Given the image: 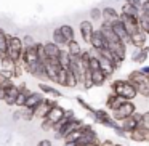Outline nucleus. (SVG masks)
I'll return each instance as SVG.
<instances>
[{"label":"nucleus","mask_w":149,"mask_h":146,"mask_svg":"<svg viewBox=\"0 0 149 146\" xmlns=\"http://www.w3.org/2000/svg\"><path fill=\"white\" fill-rule=\"evenodd\" d=\"M111 29L114 31V34L117 36V39L120 40L122 43H125V45H130V36L128 32L125 31V27H123L122 21H120V18H117V20L111 21Z\"/></svg>","instance_id":"nucleus-5"},{"label":"nucleus","mask_w":149,"mask_h":146,"mask_svg":"<svg viewBox=\"0 0 149 146\" xmlns=\"http://www.w3.org/2000/svg\"><path fill=\"white\" fill-rule=\"evenodd\" d=\"M84 124H85V122H84L82 119H79V117H74V119L69 120V122L66 124L63 129H59L58 132H53V133H55V140H64L66 135H69L71 132H74V130H77V129H80Z\"/></svg>","instance_id":"nucleus-4"},{"label":"nucleus","mask_w":149,"mask_h":146,"mask_svg":"<svg viewBox=\"0 0 149 146\" xmlns=\"http://www.w3.org/2000/svg\"><path fill=\"white\" fill-rule=\"evenodd\" d=\"M63 146H75V143H66L64 141V145H63Z\"/></svg>","instance_id":"nucleus-44"},{"label":"nucleus","mask_w":149,"mask_h":146,"mask_svg":"<svg viewBox=\"0 0 149 146\" xmlns=\"http://www.w3.org/2000/svg\"><path fill=\"white\" fill-rule=\"evenodd\" d=\"M56 85H59V87H64L68 88V69H59L58 71V75H56V80H55Z\"/></svg>","instance_id":"nucleus-29"},{"label":"nucleus","mask_w":149,"mask_h":146,"mask_svg":"<svg viewBox=\"0 0 149 146\" xmlns=\"http://www.w3.org/2000/svg\"><path fill=\"white\" fill-rule=\"evenodd\" d=\"M120 127H122L123 130H125L127 133H130V132H133L135 129H138L139 127V122L135 119L133 116H130V117H127V119H123L122 122H120Z\"/></svg>","instance_id":"nucleus-22"},{"label":"nucleus","mask_w":149,"mask_h":146,"mask_svg":"<svg viewBox=\"0 0 149 146\" xmlns=\"http://www.w3.org/2000/svg\"><path fill=\"white\" fill-rule=\"evenodd\" d=\"M43 48H45L47 59H56L59 55V50H61L56 43H53L52 40H50V42H43Z\"/></svg>","instance_id":"nucleus-17"},{"label":"nucleus","mask_w":149,"mask_h":146,"mask_svg":"<svg viewBox=\"0 0 149 146\" xmlns=\"http://www.w3.org/2000/svg\"><path fill=\"white\" fill-rule=\"evenodd\" d=\"M136 111V106L133 101H123L122 104H120L117 109L111 111V116L114 117V120H117V122H122L123 119H127V117H130L133 112Z\"/></svg>","instance_id":"nucleus-3"},{"label":"nucleus","mask_w":149,"mask_h":146,"mask_svg":"<svg viewBox=\"0 0 149 146\" xmlns=\"http://www.w3.org/2000/svg\"><path fill=\"white\" fill-rule=\"evenodd\" d=\"M125 3H128V5H133V7H136V8H141V0H125Z\"/></svg>","instance_id":"nucleus-38"},{"label":"nucleus","mask_w":149,"mask_h":146,"mask_svg":"<svg viewBox=\"0 0 149 146\" xmlns=\"http://www.w3.org/2000/svg\"><path fill=\"white\" fill-rule=\"evenodd\" d=\"M3 100H5V90L0 88V101H3Z\"/></svg>","instance_id":"nucleus-43"},{"label":"nucleus","mask_w":149,"mask_h":146,"mask_svg":"<svg viewBox=\"0 0 149 146\" xmlns=\"http://www.w3.org/2000/svg\"><path fill=\"white\" fill-rule=\"evenodd\" d=\"M56 61H58L59 68L68 69L69 68V63H71V55H69L68 50H66V48L59 50V55H58V58H56Z\"/></svg>","instance_id":"nucleus-24"},{"label":"nucleus","mask_w":149,"mask_h":146,"mask_svg":"<svg viewBox=\"0 0 149 146\" xmlns=\"http://www.w3.org/2000/svg\"><path fill=\"white\" fill-rule=\"evenodd\" d=\"M148 56H149V47L144 45L141 48H135V52L132 53V61L136 63V64H143V63H146Z\"/></svg>","instance_id":"nucleus-13"},{"label":"nucleus","mask_w":149,"mask_h":146,"mask_svg":"<svg viewBox=\"0 0 149 146\" xmlns=\"http://www.w3.org/2000/svg\"><path fill=\"white\" fill-rule=\"evenodd\" d=\"M123 101H125L123 98H120L119 95H116L114 92H111V93L107 95V98H106V108L109 111H114V109H117Z\"/></svg>","instance_id":"nucleus-18"},{"label":"nucleus","mask_w":149,"mask_h":146,"mask_svg":"<svg viewBox=\"0 0 149 146\" xmlns=\"http://www.w3.org/2000/svg\"><path fill=\"white\" fill-rule=\"evenodd\" d=\"M120 21H122L123 27H125V31L128 32V36H133V34L139 32V24H138V20H135V18H130V16H125V15L120 13L119 15Z\"/></svg>","instance_id":"nucleus-10"},{"label":"nucleus","mask_w":149,"mask_h":146,"mask_svg":"<svg viewBox=\"0 0 149 146\" xmlns=\"http://www.w3.org/2000/svg\"><path fill=\"white\" fill-rule=\"evenodd\" d=\"M37 146H52V141H50V140H40V141L37 143Z\"/></svg>","instance_id":"nucleus-40"},{"label":"nucleus","mask_w":149,"mask_h":146,"mask_svg":"<svg viewBox=\"0 0 149 146\" xmlns=\"http://www.w3.org/2000/svg\"><path fill=\"white\" fill-rule=\"evenodd\" d=\"M130 140L135 143H144V141H149V130L143 129L141 125L138 127V129H135L133 132L128 133Z\"/></svg>","instance_id":"nucleus-11"},{"label":"nucleus","mask_w":149,"mask_h":146,"mask_svg":"<svg viewBox=\"0 0 149 146\" xmlns=\"http://www.w3.org/2000/svg\"><path fill=\"white\" fill-rule=\"evenodd\" d=\"M91 72V80H93V87H103L106 84L107 77L101 69H96V71H90Z\"/></svg>","instance_id":"nucleus-21"},{"label":"nucleus","mask_w":149,"mask_h":146,"mask_svg":"<svg viewBox=\"0 0 149 146\" xmlns=\"http://www.w3.org/2000/svg\"><path fill=\"white\" fill-rule=\"evenodd\" d=\"M19 109H21V119L24 120L34 119V109H29V108H19Z\"/></svg>","instance_id":"nucleus-33"},{"label":"nucleus","mask_w":149,"mask_h":146,"mask_svg":"<svg viewBox=\"0 0 149 146\" xmlns=\"http://www.w3.org/2000/svg\"><path fill=\"white\" fill-rule=\"evenodd\" d=\"M88 45H90L91 48H95V50L106 48L107 42H106V39H104V36L101 34L100 29H95V32H93V36H91V40H90V43H88Z\"/></svg>","instance_id":"nucleus-12"},{"label":"nucleus","mask_w":149,"mask_h":146,"mask_svg":"<svg viewBox=\"0 0 149 146\" xmlns=\"http://www.w3.org/2000/svg\"><path fill=\"white\" fill-rule=\"evenodd\" d=\"M119 15H120V13L116 10V8H112V7H104L103 10H101V20L106 21V23H111V21L117 20V18H119Z\"/></svg>","instance_id":"nucleus-19"},{"label":"nucleus","mask_w":149,"mask_h":146,"mask_svg":"<svg viewBox=\"0 0 149 146\" xmlns=\"http://www.w3.org/2000/svg\"><path fill=\"white\" fill-rule=\"evenodd\" d=\"M45 95L42 93V92H32L31 90V93L27 95L26 98V103H24L23 108H29V109H36V108H39L40 104L43 103V100H45Z\"/></svg>","instance_id":"nucleus-7"},{"label":"nucleus","mask_w":149,"mask_h":146,"mask_svg":"<svg viewBox=\"0 0 149 146\" xmlns=\"http://www.w3.org/2000/svg\"><path fill=\"white\" fill-rule=\"evenodd\" d=\"M82 87L85 88V90H90V88H93V80H91V72H90V69H88L87 72H85V75H84V80H82Z\"/></svg>","instance_id":"nucleus-31"},{"label":"nucleus","mask_w":149,"mask_h":146,"mask_svg":"<svg viewBox=\"0 0 149 146\" xmlns=\"http://www.w3.org/2000/svg\"><path fill=\"white\" fill-rule=\"evenodd\" d=\"M120 13L125 15V16H130V18H135V20H138L139 15H141V10L136 7H133V5H128V3H123L122 5V10H120Z\"/></svg>","instance_id":"nucleus-23"},{"label":"nucleus","mask_w":149,"mask_h":146,"mask_svg":"<svg viewBox=\"0 0 149 146\" xmlns=\"http://www.w3.org/2000/svg\"><path fill=\"white\" fill-rule=\"evenodd\" d=\"M90 48H91V47H90ZM93 52H95V55H96V58H98V63H100V69L104 72V74H106V77L109 79L111 75H112L114 72L117 71V68L114 66V63H112V61H109L107 58L101 56L100 53H98V50H95V48H93Z\"/></svg>","instance_id":"nucleus-6"},{"label":"nucleus","mask_w":149,"mask_h":146,"mask_svg":"<svg viewBox=\"0 0 149 146\" xmlns=\"http://www.w3.org/2000/svg\"><path fill=\"white\" fill-rule=\"evenodd\" d=\"M139 71H141L144 75H148V77H149V66H143V68L139 69Z\"/></svg>","instance_id":"nucleus-41"},{"label":"nucleus","mask_w":149,"mask_h":146,"mask_svg":"<svg viewBox=\"0 0 149 146\" xmlns=\"http://www.w3.org/2000/svg\"><path fill=\"white\" fill-rule=\"evenodd\" d=\"M8 40H10V34L5 32V29H2V27H0V59L7 56Z\"/></svg>","instance_id":"nucleus-20"},{"label":"nucleus","mask_w":149,"mask_h":146,"mask_svg":"<svg viewBox=\"0 0 149 146\" xmlns=\"http://www.w3.org/2000/svg\"><path fill=\"white\" fill-rule=\"evenodd\" d=\"M75 87H79V80L74 75V72L71 69H68V88H75Z\"/></svg>","instance_id":"nucleus-32"},{"label":"nucleus","mask_w":149,"mask_h":146,"mask_svg":"<svg viewBox=\"0 0 149 146\" xmlns=\"http://www.w3.org/2000/svg\"><path fill=\"white\" fill-rule=\"evenodd\" d=\"M39 90L42 92L43 95H48L50 98H61L63 93L59 90H56V87H53V85L47 84V82H39Z\"/></svg>","instance_id":"nucleus-15"},{"label":"nucleus","mask_w":149,"mask_h":146,"mask_svg":"<svg viewBox=\"0 0 149 146\" xmlns=\"http://www.w3.org/2000/svg\"><path fill=\"white\" fill-rule=\"evenodd\" d=\"M111 92H114L116 95H119L120 98L127 101H133L138 96V92L135 90V87L128 80H123V79H116V80L111 82Z\"/></svg>","instance_id":"nucleus-1"},{"label":"nucleus","mask_w":149,"mask_h":146,"mask_svg":"<svg viewBox=\"0 0 149 146\" xmlns=\"http://www.w3.org/2000/svg\"><path fill=\"white\" fill-rule=\"evenodd\" d=\"M139 10H141V13H149V0H144V2H143Z\"/></svg>","instance_id":"nucleus-39"},{"label":"nucleus","mask_w":149,"mask_h":146,"mask_svg":"<svg viewBox=\"0 0 149 146\" xmlns=\"http://www.w3.org/2000/svg\"><path fill=\"white\" fill-rule=\"evenodd\" d=\"M96 146H101V145H96Z\"/></svg>","instance_id":"nucleus-45"},{"label":"nucleus","mask_w":149,"mask_h":146,"mask_svg":"<svg viewBox=\"0 0 149 146\" xmlns=\"http://www.w3.org/2000/svg\"><path fill=\"white\" fill-rule=\"evenodd\" d=\"M139 125H141L143 129L149 130V111L143 112V116H141V122H139Z\"/></svg>","instance_id":"nucleus-37"},{"label":"nucleus","mask_w":149,"mask_h":146,"mask_svg":"<svg viewBox=\"0 0 149 146\" xmlns=\"http://www.w3.org/2000/svg\"><path fill=\"white\" fill-rule=\"evenodd\" d=\"M146 43H148V36H146L144 32H141V31L133 34V36H130V45H132L133 48H141Z\"/></svg>","instance_id":"nucleus-16"},{"label":"nucleus","mask_w":149,"mask_h":146,"mask_svg":"<svg viewBox=\"0 0 149 146\" xmlns=\"http://www.w3.org/2000/svg\"><path fill=\"white\" fill-rule=\"evenodd\" d=\"M79 32H80V37H82V40H84L85 43H90L91 36H93V32H95L93 23H91L90 20L82 21V23L79 24Z\"/></svg>","instance_id":"nucleus-9"},{"label":"nucleus","mask_w":149,"mask_h":146,"mask_svg":"<svg viewBox=\"0 0 149 146\" xmlns=\"http://www.w3.org/2000/svg\"><path fill=\"white\" fill-rule=\"evenodd\" d=\"M100 145H101V146H114V143L111 141V140H104V141L100 143Z\"/></svg>","instance_id":"nucleus-42"},{"label":"nucleus","mask_w":149,"mask_h":146,"mask_svg":"<svg viewBox=\"0 0 149 146\" xmlns=\"http://www.w3.org/2000/svg\"><path fill=\"white\" fill-rule=\"evenodd\" d=\"M59 31H61L63 37L66 39L68 43L75 39V31H74V27H72L71 24H63V26H59Z\"/></svg>","instance_id":"nucleus-26"},{"label":"nucleus","mask_w":149,"mask_h":146,"mask_svg":"<svg viewBox=\"0 0 149 146\" xmlns=\"http://www.w3.org/2000/svg\"><path fill=\"white\" fill-rule=\"evenodd\" d=\"M18 93H19V87H18L16 84H13L11 87H8L7 90H5V100H3V103L7 104V106H15V101H16Z\"/></svg>","instance_id":"nucleus-14"},{"label":"nucleus","mask_w":149,"mask_h":146,"mask_svg":"<svg viewBox=\"0 0 149 146\" xmlns=\"http://www.w3.org/2000/svg\"><path fill=\"white\" fill-rule=\"evenodd\" d=\"M23 42L21 37L18 36H11L10 34V40H8V48H7V58H10L13 63H19L21 56H23Z\"/></svg>","instance_id":"nucleus-2"},{"label":"nucleus","mask_w":149,"mask_h":146,"mask_svg":"<svg viewBox=\"0 0 149 146\" xmlns=\"http://www.w3.org/2000/svg\"><path fill=\"white\" fill-rule=\"evenodd\" d=\"M66 50L69 52V55L71 56H80V53H82V45H80V42L79 40H71V42L66 45Z\"/></svg>","instance_id":"nucleus-27"},{"label":"nucleus","mask_w":149,"mask_h":146,"mask_svg":"<svg viewBox=\"0 0 149 146\" xmlns=\"http://www.w3.org/2000/svg\"><path fill=\"white\" fill-rule=\"evenodd\" d=\"M135 90L138 92V95H141V96H144V98H149V77L143 79V80L135 87Z\"/></svg>","instance_id":"nucleus-28"},{"label":"nucleus","mask_w":149,"mask_h":146,"mask_svg":"<svg viewBox=\"0 0 149 146\" xmlns=\"http://www.w3.org/2000/svg\"><path fill=\"white\" fill-rule=\"evenodd\" d=\"M21 42H23V47L26 48V47H32V45H36V42H37V40L34 39L32 36H29V34H27V36L21 37Z\"/></svg>","instance_id":"nucleus-35"},{"label":"nucleus","mask_w":149,"mask_h":146,"mask_svg":"<svg viewBox=\"0 0 149 146\" xmlns=\"http://www.w3.org/2000/svg\"><path fill=\"white\" fill-rule=\"evenodd\" d=\"M52 42L56 43L59 48H66V45H68V42H66V39L63 37V34H61V31H59V27L53 29V32H52Z\"/></svg>","instance_id":"nucleus-25"},{"label":"nucleus","mask_w":149,"mask_h":146,"mask_svg":"<svg viewBox=\"0 0 149 146\" xmlns=\"http://www.w3.org/2000/svg\"><path fill=\"white\" fill-rule=\"evenodd\" d=\"M75 101H77V103L80 104V106L84 108V109L87 111L88 114H91V112H93V111H95V108H93V106H90V104H88V103H87V101H85V100H84V98H82V96H75Z\"/></svg>","instance_id":"nucleus-34"},{"label":"nucleus","mask_w":149,"mask_h":146,"mask_svg":"<svg viewBox=\"0 0 149 146\" xmlns=\"http://www.w3.org/2000/svg\"><path fill=\"white\" fill-rule=\"evenodd\" d=\"M90 21H101V10L100 8H91L90 10Z\"/></svg>","instance_id":"nucleus-36"},{"label":"nucleus","mask_w":149,"mask_h":146,"mask_svg":"<svg viewBox=\"0 0 149 146\" xmlns=\"http://www.w3.org/2000/svg\"><path fill=\"white\" fill-rule=\"evenodd\" d=\"M106 48H109L111 52H112L114 55H116V58L119 59L120 63L125 61V58H127V45H125V43H122L120 40H117V42H111V43H107Z\"/></svg>","instance_id":"nucleus-8"},{"label":"nucleus","mask_w":149,"mask_h":146,"mask_svg":"<svg viewBox=\"0 0 149 146\" xmlns=\"http://www.w3.org/2000/svg\"><path fill=\"white\" fill-rule=\"evenodd\" d=\"M36 50H37V56H39V61H40V63H45V61H47V55H45V48H43V42L37 40V43H36Z\"/></svg>","instance_id":"nucleus-30"}]
</instances>
